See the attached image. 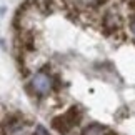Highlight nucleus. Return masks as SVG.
<instances>
[{
  "mask_svg": "<svg viewBox=\"0 0 135 135\" xmlns=\"http://www.w3.org/2000/svg\"><path fill=\"white\" fill-rule=\"evenodd\" d=\"M30 87H32V90H33L35 95L45 97V95L50 93L52 89H54V79H52L45 70H40V72H37V74L32 77Z\"/></svg>",
  "mask_w": 135,
  "mask_h": 135,
  "instance_id": "nucleus-1",
  "label": "nucleus"
},
{
  "mask_svg": "<svg viewBox=\"0 0 135 135\" xmlns=\"http://www.w3.org/2000/svg\"><path fill=\"white\" fill-rule=\"evenodd\" d=\"M102 28L105 35H110L115 38L117 33H122V17L115 10H108L102 17Z\"/></svg>",
  "mask_w": 135,
  "mask_h": 135,
  "instance_id": "nucleus-2",
  "label": "nucleus"
},
{
  "mask_svg": "<svg viewBox=\"0 0 135 135\" xmlns=\"http://www.w3.org/2000/svg\"><path fill=\"white\" fill-rule=\"evenodd\" d=\"M25 128V120L22 115H10L3 123V135H23Z\"/></svg>",
  "mask_w": 135,
  "mask_h": 135,
  "instance_id": "nucleus-3",
  "label": "nucleus"
},
{
  "mask_svg": "<svg viewBox=\"0 0 135 135\" xmlns=\"http://www.w3.org/2000/svg\"><path fill=\"white\" fill-rule=\"evenodd\" d=\"M18 44L22 50H35V35L30 30H20L18 33Z\"/></svg>",
  "mask_w": 135,
  "mask_h": 135,
  "instance_id": "nucleus-4",
  "label": "nucleus"
},
{
  "mask_svg": "<svg viewBox=\"0 0 135 135\" xmlns=\"http://www.w3.org/2000/svg\"><path fill=\"white\" fill-rule=\"evenodd\" d=\"M33 7L44 15L54 13L59 7V0H33Z\"/></svg>",
  "mask_w": 135,
  "mask_h": 135,
  "instance_id": "nucleus-5",
  "label": "nucleus"
},
{
  "mask_svg": "<svg viewBox=\"0 0 135 135\" xmlns=\"http://www.w3.org/2000/svg\"><path fill=\"white\" fill-rule=\"evenodd\" d=\"M64 118L67 120V123H69L72 128L77 127V125L80 123V120H82V112H80V108H79V107H70L69 110L64 113Z\"/></svg>",
  "mask_w": 135,
  "mask_h": 135,
  "instance_id": "nucleus-6",
  "label": "nucleus"
},
{
  "mask_svg": "<svg viewBox=\"0 0 135 135\" xmlns=\"http://www.w3.org/2000/svg\"><path fill=\"white\" fill-rule=\"evenodd\" d=\"M52 128L57 130L62 135H69V132L72 130V127L67 123V120L64 118V115H59V117H54L52 118Z\"/></svg>",
  "mask_w": 135,
  "mask_h": 135,
  "instance_id": "nucleus-7",
  "label": "nucleus"
},
{
  "mask_svg": "<svg viewBox=\"0 0 135 135\" xmlns=\"http://www.w3.org/2000/svg\"><path fill=\"white\" fill-rule=\"evenodd\" d=\"M107 133H108V128L100 125V123H90L82 130V135H107Z\"/></svg>",
  "mask_w": 135,
  "mask_h": 135,
  "instance_id": "nucleus-8",
  "label": "nucleus"
},
{
  "mask_svg": "<svg viewBox=\"0 0 135 135\" xmlns=\"http://www.w3.org/2000/svg\"><path fill=\"white\" fill-rule=\"evenodd\" d=\"M130 33L133 35V38H135V13L130 17Z\"/></svg>",
  "mask_w": 135,
  "mask_h": 135,
  "instance_id": "nucleus-9",
  "label": "nucleus"
},
{
  "mask_svg": "<svg viewBox=\"0 0 135 135\" xmlns=\"http://www.w3.org/2000/svg\"><path fill=\"white\" fill-rule=\"evenodd\" d=\"M122 2L125 3L128 8H135V0H122Z\"/></svg>",
  "mask_w": 135,
  "mask_h": 135,
  "instance_id": "nucleus-10",
  "label": "nucleus"
}]
</instances>
